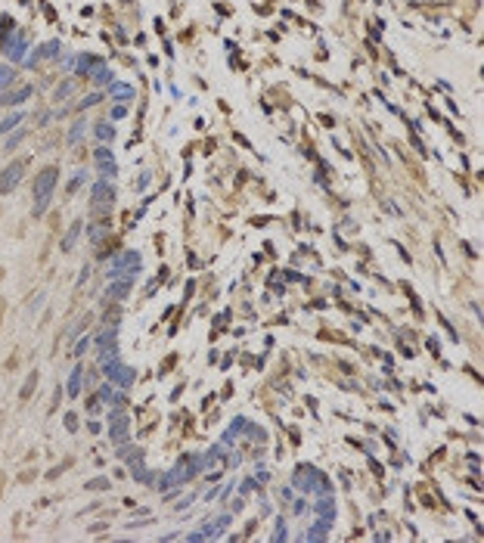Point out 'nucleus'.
Wrapping results in <instances>:
<instances>
[{
  "label": "nucleus",
  "instance_id": "nucleus-8",
  "mask_svg": "<svg viewBox=\"0 0 484 543\" xmlns=\"http://www.w3.org/2000/svg\"><path fill=\"white\" fill-rule=\"evenodd\" d=\"M19 121H22V115H19V112H13V115H7L4 121H0V131H10V128H16Z\"/></svg>",
  "mask_w": 484,
  "mask_h": 543
},
{
  "label": "nucleus",
  "instance_id": "nucleus-7",
  "mask_svg": "<svg viewBox=\"0 0 484 543\" xmlns=\"http://www.w3.org/2000/svg\"><path fill=\"white\" fill-rule=\"evenodd\" d=\"M131 94H134V90H131L128 84H115V87H112V97H115V100H128Z\"/></svg>",
  "mask_w": 484,
  "mask_h": 543
},
{
  "label": "nucleus",
  "instance_id": "nucleus-4",
  "mask_svg": "<svg viewBox=\"0 0 484 543\" xmlns=\"http://www.w3.org/2000/svg\"><path fill=\"white\" fill-rule=\"evenodd\" d=\"M93 199H96V202H112V187L96 184V187H93Z\"/></svg>",
  "mask_w": 484,
  "mask_h": 543
},
{
  "label": "nucleus",
  "instance_id": "nucleus-9",
  "mask_svg": "<svg viewBox=\"0 0 484 543\" xmlns=\"http://www.w3.org/2000/svg\"><path fill=\"white\" fill-rule=\"evenodd\" d=\"M124 428H128V422H124L121 416H118L115 425H112V438H115V441H121V438H124Z\"/></svg>",
  "mask_w": 484,
  "mask_h": 543
},
{
  "label": "nucleus",
  "instance_id": "nucleus-11",
  "mask_svg": "<svg viewBox=\"0 0 484 543\" xmlns=\"http://www.w3.org/2000/svg\"><path fill=\"white\" fill-rule=\"evenodd\" d=\"M78 230H81V227H71V233H68V236H65V251L71 248V242H75V236H78Z\"/></svg>",
  "mask_w": 484,
  "mask_h": 543
},
{
  "label": "nucleus",
  "instance_id": "nucleus-2",
  "mask_svg": "<svg viewBox=\"0 0 484 543\" xmlns=\"http://www.w3.org/2000/svg\"><path fill=\"white\" fill-rule=\"evenodd\" d=\"M22 168H25V161H13V165H7L4 171H0V193H10L16 184H19Z\"/></svg>",
  "mask_w": 484,
  "mask_h": 543
},
{
  "label": "nucleus",
  "instance_id": "nucleus-10",
  "mask_svg": "<svg viewBox=\"0 0 484 543\" xmlns=\"http://www.w3.org/2000/svg\"><path fill=\"white\" fill-rule=\"evenodd\" d=\"M13 75H16V71H13L10 65H4V68H0V87H7V84L13 81Z\"/></svg>",
  "mask_w": 484,
  "mask_h": 543
},
{
  "label": "nucleus",
  "instance_id": "nucleus-3",
  "mask_svg": "<svg viewBox=\"0 0 484 543\" xmlns=\"http://www.w3.org/2000/svg\"><path fill=\"white\" fill-rule=\"evenodd\" d=\"M25 97H31V87H22V90H16V94H4L0 97V106H19Z\"/></svg>",
  "mask_w": 484,
  "mask_h": 543
},
{
  "label": "nucleus",
  "instance_id": "nucleus-14",
  "mask_svg": "<svg viewBox=\"0 0 484 543\" xmlns=\"http://www.w3.org/2000/svg\"><path fill=\"white\" fill-rule=\"evenodd\" d=\"M96 81L106 84V81H109V71H106V68H96Z\"/></svg>",
  "mask_w": 484,
  "mask_h": 543
},
{
  "label": "nucleus",
  "instance_id": "nucleus-15",
  "mask_svg": "<svg viewBox=\"0 0 484 543\" xmlns=\"http://www.w3.org/2000/svg\"><path fill=\"white\" fill-rule=\"evenodd\" d=\"M65 94H71V84H62V87L56 90V100H59V97H65Z\"/></svg>",
  "mask_w": 484,
  "mask_h": 543
},
{
  "label": "nucleus",
  "instance_id": "nucleus-5",
  "mask_svg": "<svg viewBox=\"0 0 484 543\" xmlns=\"http://www.w3.org/2000/svg\"><path fill=\"white\" fill-rule=\"evenodd\" d=\"M56 53H59V44H56V41H50V44L38 53V56H31V62H41V59H47V56H56Z\"/></svg>",
  "mask_w": 484,
  "mask_h": 543
},
{
  "label": "nucleus",
  "instance_id": "nucleus-1",
  "mask_svg": "<svg viewBox=\"0 0 484 543\" xmlns=\"http://www.w3.org/2000/svg\"><path fill=\"white\" fill-rule=\"evenodd\" d=\"M53 184H56V168H44L38 174V180H34V196H38V205H34V211H44L47 208V199H50V190Z\"/></svg>",
  "mask_w": 484,
  "mask_h": 543
},
{
  "label": "nucleus",
  "instance_id": "nucleus-13",
  "mask_svg": "<svg viewBox=\"0 0 484 543\" xmlns=\"http://www.w3.org/2000/svg\"><path fill=\"white\" fill-rule=\"evenodd\" d=\"M22 137H25V134H22V131H19V134H13V137H10V140H7V149H13V146H16V143H19V140H22Z\"/></svg>",
  "mask_w": 484,
  "mask_h": 543
},
{
  "label": "nucleus",
  "instance_id": "nucleus-12",
  "mask_svg": "<svg viewBox=\"0 0 484 543\" xmlns=\"http://www.w3.org/2000/svg\"><path fill=\"white\" fill-rule=\"evenodd\" d=\"M96 134H100L103 140H112V128H106V124H100V128H96Z\"/></svg>",
  "mask_w": 484,
  "mask_h": 543
},
{
  "label": "nucleus",
  "instance_id": "nucleus-6",
  "mask_svg": "<svg viewBox=\"0 0 484 543\" xmlns=\"http://www.w3.org/2000/svg\"><path fill=\"white\" fill-rule=\"evenodd\" d=\"M34 388H38V373H31V376H28V382H25V388H22V394H19V397H22V401H28Z\"/></svg>",
  "mask_w": 484,
  "mask_h": 543
}]
</instances>
